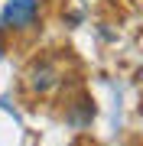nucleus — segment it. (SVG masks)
Listing matches in <instances>:
<instances>
[{
    "mask_svg": "<svg viewBox=\"0 0 143 146\" xmlns=\"http://www.w3.org/2000/svg\"><path fill=\"white\" fill-rule=\"evenodd\" d=\"M39 16V0H10L3 7V20L13 29H29Z\"/></svg>",
    "mask_w": 143,
    "mask_h": 146,
    "instance_id": "f257e3e1",
    "label": "nucleus"
},
{
    "mask_svg": "<svg viewBox=\"0 0 143 146\" xmlns=\"http://www.w3.org/2000/svg\"><path fill=\"white\" fill-rule=\"evenodd\" d=\"M26 78H29V88H33V91L46 94V91L59 81V72H55L49 62H39V65H33V68H29V75H26Z\"/></svg>",
    "mask_w": 143,
    "mask_h": 146,
    "instance_id": "f03ea898",
    "label": "nucleus"
}]
</instances>
